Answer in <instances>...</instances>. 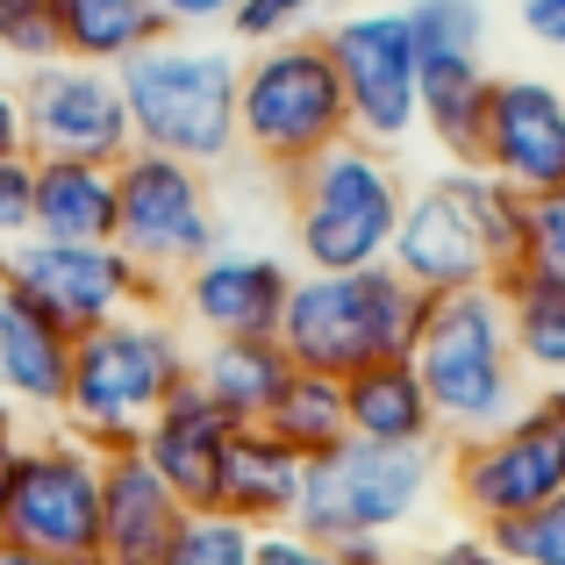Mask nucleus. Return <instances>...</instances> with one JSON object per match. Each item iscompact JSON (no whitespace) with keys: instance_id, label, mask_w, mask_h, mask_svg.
Here are the masks:
<instances>
[{"instance_id":"obj_1","label":"nucleus","mask_w":565,"mask_h":565,"mask_svg":"<svg viewBox=\"0 0 565 565\" xmlns=\"http://www.w3.org/2000/svg\"><path fill=\"white\" fill-rule=\"evenodd\" d=\"M193 380V351L180 344V322L166 308H129L100 330L72 337V386H65V429L86 451L115 458L137 451L143 423L166 408L172 386Z\"/></svg>"},{"instance_id":"obj_2","label":"nucleus","mask_w":565,"mask_h":565,"mask_svg":"<svg viewBox=\"0 0 565 565\" xmlns=\"http://www.w3.org/2000/svg\"><path fill=\"white\" fill-rule=\"evenodd\" d=\"M236 72H244V57L215 36H193V29H172L129 65H115L137 151L186 158L201 172L230 166L244 151L236 143Z\"/></svg>"},{"instance_id":"obj_3","label":"nucleus","mask_w":565,"mask_h":565,"mask_svg":"<svg viewBox=\"0 0 565 565\" xmlns=\"http://www.w3.org/2000/svg\"><path fill=\"white\" fill-rule=\"evenodd\" d=\"M408 359L423 373L429 408H437V437H451V444L501 429L530 401V380L509 344V308H501L494 287L429 294Z\"/></svg>"},{"instance_id":"obj_4","label":"nucleus","mask_w":565,"mask_h":565,"mask_svg":"<svg viewBox=\"0 0 565 565\" xmlns=\"http://www.w3.org/2000/svg\"><path fill=\"white\" fill-rule=\"evenodd\" d=\"M287 186V222H294V258L301 273H365L386 265L408 207V180L401 166L365 137L330 143L322 158H308L301 172H279Z\"/></svg>"},{"instance_id":"obj_5","label":"nucleus","mask_w":565,"mask_h":565,"mask_svg":"<svg viewBox=\"0 0 565 565\" xmlns=\"http://www.w3.org/2000/svg\"><path fill=\"white\" fill-rule=\"evenodd\" d=\"M429 294L408 287L394 265H365V273H294L287 316H279V344L301 373L351 380L373 359H408L415 330H423Z\"/></svg>"},{"instance_id":"obj_6","label":"nucleus","mask_w":565,"mask_h":565,"mask_svg":"<svg viewBox=\"0 0 565 565\" xmlns=\"http://www.w3.org/2000/svg\"><path fill=\"white\" fill-rule=\"evenodd\" d=\"M444 487V458L437 444H365L344 437L337 451L308 458L301 472V501H294V530L322 544H351V537H386L423 523V509Z\"/></svg>"},{"instance_id":"obj_7","label":"nucleus","mask_w":565,"mask_h":565,"mask_svg":"<svg viewBox=\"0 0 565 565\" xmlns=\"http://www.w3.org/2000/svg\"><path fill=\"white\" fill-rule=\"evenodd\" d=\"M351 137L344 79L330 65L322 36L258 43L236 72V143L273 172H301L330 143Z\"/></svg>"},{"instance_id":"obj_8","label":"nucleus","mask_w":565,"mask_h":565,"mask_svg":"<svg viewBox=\"0 0 565 565\" xmlns=\"http://www.w3.org/2000/svg\"><path fill=\"white\" fill-rule=\"evenodd\" d=\"M444 487L472 530H494L565 494V386H530V401L501 429L451 444Z\"/></svg>"},{"instance_id":"obj_9","label":"nucleus","mask_w":565,"mask_h":565,"mask_svg":"<svg viewBox=\"0 0 565 565\" xmlns=\"http://www.w3.org/2000/svg\"><path fill=\"white\" fill-rule=\"evenodd\" d=\"M0 523L8 544L51 558H100V451H86L72 429L22 437L0 466Z\"/></svg>"},{"instance_id":"obj_10","label":"nucleus","mask_w":565,"mask_h":565,"mask_svg":"<svg viewBox=\"0 0 565 565\" xmlns=\"http://www.w3.org/2000/svg\"><path fill=\"white\" fill-rule=\"evenodd\" d=\"M0 287H14L57 330L86 337L129 308H166V279H151L122 244H65V236H14L0 244Z\"/></svg>"},{"instance_id":"obj_11","label":"nucleus","mask_w":565,"mask_h":565,"mask_svg":"<svg viewBox=\"0 0 565 565\" xmlns=\"http://www.w3.org/2000/svg\"><path fill=\"white\" fill-rule=\"evenodd\" d=\"M115 244L151 279H180L222 244L207 172L166 151H122L115 158Z\"/></svg>"},{"instance_id":"obj_12","label":"nucleus","mask_w":565,"mask_h":565,"mask_svg":"<svg viewBox=\"0 0 565 565\" xmlns=\"http://www.w3.org/2000/svg\"><path fill=\"white\" fill-rule=\"evenodd\" d=\"M330 65L344 79V108H351V137L380 143H408L423 129V51L401 8H351L322 22Z\"/></svg>"},{"instance_id":"obj_13","label":"nucleus","mask_w":565,"mask_h":565,"mask_svg":"<svg viewBox=\"0 0 565 565\" xmlns=\"http://www.w3.org/2000/svg\"><path fill=\"white\" fill-rule=\"evenodd\" d=\"M14 94H22L29 158H94V166H115L122 151H137L122 79L108 65L43 57V65H29V79Z\"/></svg>"},{"instance_id":"obj_14","label":"nucleus","mask_w":565,"mask_h":565,"mask_svg":"<svg viewBox=\"0 0 565 565\" xmlns=\"http://www.w3.org/2000/svg\"><path fill=\"white\" fill-rule=\"evenodd\" d=\"M408 287L423 294H466V287H494V250L480 236V215H472V186H466V166L437 172L408 193L401 207V230H394V250H386Z\"/></svg>"},{"instance_id":"obj_15","label":"nucleus","mask_w":565,"mask_h":565,"mask_svg":"<svg viewBox=\"0 0 565 565\" xmlns=\"http://www.w3.org/2000/svg\"><path fill=\"white\" fill-rule=\"evenodd\" d=\"M480 172H494L501 186L552 193L565 186V94L552 79H530V72H509L487 94V122H480Z\"/></svg>"},{"instance_id":"obj_16","label":"nucleus","mask_w":565,"mask_h":565,"mask_svg":"<svg viewBox=\"0 0 565 565\" xmlns=\"http://www.w3.org/2000/svg\"><path fill=\"white\" fill-rule=\"evenodd\" d=\"M294 294V265L250 244H215L180 273V316L201 337H279Z\"/></svg>"},{"instance_id":"obj_17","label":"nucleus","mask_w":565,"mask_h":565,"mask_svg":"<svg viewBox=\"0 0 565 565\" xmlns=\"http://www.w3.org/2000/svg\"><path fill=\"white\" fill-rule=\"evenodd\" d=\"M236 423L201 394V386H172L166 408L143 423L137 451L151 458V472L186 501V509H215V472H222V451H230Z\"/></svg>"},{"instance_id":"obj_18","label":"nucleus","mask_w":565,"mask_h":565,"mask_svg":"<svg viewBox=\"0 0 565 565\" xmlns=\"http://www.w3.org/2000/svg\"><path fill=\"white\" fill-rule=\"evenodd\" d=\"M186 501L151 472L143 451L100 458V558L94 565H158Z\"/></svg>"},{"instance_id":"obj_19","label":"nucleus","mask_w":565,"mask_h":565,"mask_svg":"<svg viewBox=\"0 0 565 565\" xmlns=\"http://www.w3.org/2000/svg\"><path fill=\"white\" fill-rule=\"evenodd\" d=\"M65 386H72V330H57L43 308L0 287V401L65 415Z\"/></svg>"},{"instance_id":"obj_20","label":"nucleus","mask_w":565,"mask_h":565,"mask_svg":"<svg viewBox=\"0 0 565 565\" xmlns=\"http://www.w3.org/2000/svg\"><path fill=\"white\" fill-rule=\"evenodd\" d=\"M301 472H308V458L287 451L265 423H236L230 451H222V472H215V509H230L250 530H279V523H294Z\"/></svg>"},{"instance_id":"obj_21","label":"nucleus","mask_w":565,"mask_h":565,"mask_svg":"<svg viewBox=\"0 0 565 565\" xmlns=\"http://www.w3.org/2000/svg\"><path fill=\"white\" fill-rule=\"evenodd\" d=\"M29 236L115 244V166H94V158H36Z\"/></svg>"},{"instance_id":"obj_22","label":"nucleus","mask_w":565,"mask_h":565,"mask_svg":"<svg viewBox=\"0 0 565 565\" xmlns=\"http://www.w3.org/2000/svg\"><path fill=\"white\" fill-rule=\"evenodd\" d=\"M294 380V359L279 337H207L193 359V386L215 401L230 423H265L279 386Z\"/></svg>"},{"instance_id":"obj_23","label":"nucleus","mask_w":565,"mask_h":565,"mask_svg":"<svg viewBox=\"0 0 565 565\" xmlns=\"http://www.w3.org/2000/svg\"><path fill=\"white\" fill-rule=\"evenodd\" d=\"M344 423L365 444H437V408L415 359H373L344 380Z\"/></svg>"},{"instance_id":"obj_24","label":"nucleus","mask_w":565,"mask_h":565,"mask_svg":"<svg viewBox=\"0 0 565 565\" xmlns=\"http://www.w3.org/2000/svg\"><path fill=\"white\" fill-rule=\"evenodd\" d=\"M57 29V57H79V65H129L137 51H151L158 36H172L166 14L151 0H43Z\"/></svg>"},{"instance_id":"obj_25","label":"nucleus","mask_w":565,"mask_h":565,"mask_svg":"<svg viewBox=\"0 0 565 565\" xmlns=\"http://www.w3.org/2000/svg\"><path fill=\"white\" fill-rule=\"evenodd\" d=\"M501 308H509V344L530 386H565V287L530 265L494 279Z\"/></svg>"},{"instance_id":"obj_26","label":"nucleus","mask_w":565,"mask_h":565,"mask_svg":"<svg viewBox=\"0 0 565 565\" xmlns=\"http://www.w3.org/2000/svg\"><path fill=\"white\" fill-rule=\"evenodd\" d=\"M487 94H494L487 57H423V129L437 137V151H451V166L480 158Z\"/></svg>"},{"instance_id":"obj_27","label":"nucleus","mask_w":565,"mask_h":565,"mask_svg":"<svg viewBox=\"0 0 565 565\" xmlns=\"http://www.w3.org/2000/svg\"><path fill=\"white\" fill-rule=\"evenodd\" d=\"M265 429H273L287 451H301V458L337 451V444L351 437V423H344V380L301 373V365H294V380L279 386V401L265 408Z\"/></svg>"},{"instance_id":"obj_28","label":"nucleus","mask_w":565,"mask_h":565,"mask_svg":"<svg viewBox=\"0 0 565 565\" xmlns=\"http://www.w3.org/2000/svg\"><path fill=\"white\" fill-rule=\"evenodd\" d=\"M158 565H258V530L230 509H186Z\"/></svg>"},{"instance_id":"obj_29","label":"nucleus","mask_w":565,"mask_h":565,"mask_svg":"<svg viewBox=\"0 0 565 565\" xmlns=\"http://www.w3.org/2000/svg\"><path fill=\"white\" fill-rule=\"evenodd\" d=\"M401 14L423 57H487V0H408Z\"/></svg>"},{"instance_id":"obj_30","label":"nucleus","mask_w":565,"mask_h":565,"mask_svg":"<svg viewBox=\"0 0 565 565\" xmlns=\"http://www.w3.org/2000/svg\"><path fill=\"white\" fill-rule=\"evenodd\" d=\"M337 0H236L230 14V36L244 43V51H258V43H287V36H316V22H330Z\"/></svg>"},{"instance_id":"obj_31","label":"nucleus","mask_w":565,"mask_h":565,"mask_svg":"<svg viewBox=\"0 0 565 565\" xmlns=\"http://www.w3.org/2000/svg\"><path fill=\"white\" fill-rule=\"evenodd\" d=\"M487 537H494L515 565H565V494H552L544 509H530V515L494 523Z\"/></svg>"},{"instance_id":"obj_32","label":"nucleus","mask_w":565,"mask_h":565,"mask_svg":"<svg viewBox=\"0 0 565 565\" xmlns=\"http://www.w3.org/2000/svg\"><path fill=\"white\" fill-rule=\"evenodd\" d=\"M523 265L565 287V186L530 193V230H523Z\"/></svg>"},{"instance_id":"obj_33","label":"nucleus","mask_w":565,"mask_h":565,"mask_svg":"<svg viewBox=\"0 0 565 565\" xmlns=\"http://www.w3.org/2000/svg\"><path fill=\"white\" fill-rule=\"evenodd\" d=\"M29 193H36V158L29 151L0 158V244L29 236Z\"/></svg>"},{"instance_id":"obj_34","label":"nucleus","mask_w":565,"mask_h":565,"mask_svg":"<svg viewBox=\"0 0 565 565\" xmlns=\"http://www.w3.org/2000/svg\"><path fill=\"white\" fill-rule=\"evenodd\" d=\"M258 565H344V558H337V544L279 523V530H258Z\"/></svg>"},{"instance_id":"obj_35","label":"nucleus","mask_w":565,"mask_h":565,"mask_svg":"<svg viewBox=\"0 0 565 565\" xmlns=\"http://www.w3.org/2000/svg\"><path fill=\"white\" fill-rule=\"evenodd\" d=\"M408 565H515L509 552H501L487 530H451V537H437V544H423Z\"/></svg>"},{"instance_id":"obj_36","label":"nucleus","mask_w":565,"mask_h":565,"mask_svg":"<svg viewBox=\"0 0 565 565\" xmlns=\"http://www.w3.org/2000/svg\"><path fill=\"white\" fill-rule=\"evenodd\" d=\"M158 14H166V29H193V36H207V29H230L236 0H151Z\"/></svg>"},{"instance_id":"obj_37","label":"nucleus","mask_w":565,"mask_h":565,"mask_svg":"<svg viewBox=\"0 0 565 565\" xmlns=\"http://www.w3.org/2000/svg\"><path fill=\"white\" fill-rule=\"evenodd\" d=\"M515 22H523L530 43H544V51H565V0H515Z\"/></svg>"},{"instance_id":"obj_38","label":"nucleus","mask_w":565,"mask_h":565,"mask_svg":"<svg viewBox=\"0 0 565 565\" xmlns=\"http://www.w3.org/2000/svg\"><path fill=\"white\" fill-rule=\"evenodd\" d=\"M29 151V129H22V94L14 86H0V158Z\"/></svg>"},{"instance_id":"obj_39","label":"nucleus","mask_w":565,"mask_h":565,"mask_svg":"<svg viewBox=\"0 0 565 565\" xmlns=\"http://www.w3.org/2000/svg\"><path fill=\"white\" fill-rule=\"evenodd\" d=\"M337 558H344V565H401L386 537H351V544H337Z\"/></svg>"},{"instance_id":"obj_40","label":"nucleus","mask_w":565,"mask_h":565,"mask_svg":"<svg viewBox=\"0 0 565 565\" xmlns=\"http://www.w3.org/2000/svg\"><path fill=\"white\" fill-rule=\"evenodd\" d=\"M0 565H79V558H51V552H29V544L0 537Z\"/></svg>"},{"instance_id":"obj_41","label":"nucleus","mask_w":565,"mask_h":565,"mask_svg":"<svg viewBox=\"0 0 565 565\" xmlns=\"http://www.w3.org/2000/svg\"><path fill=\"white\" fill-rule=\"evenodd\" d=\"M14 415H22V408H8V401H0V466H8V451L22 444V423H14Z\"/></svg>"},{"instance_id":"obj_42","label":"nucleus","mask_w":565,"mask_h":565,"mask_svg":"<svg viewBox=\"0 0 565 565\" xmlns=\"http://www.w3.org/2000/svg\"><path fill=\"white\" fill-rule=\"evenodd\" d=\"M29 0H0V51H8V29H14V14H22Z\"/></svg>"},{"instance_id":"obj_43","label":"nucleus","mask_w":565,"mask_h":565,"mask_svg":"<svg viewBox=\"0 0 565 565\" xmlns=\"http://www.w3.org/2000/svg\"><path fill=\"white\" fill-rule=\"evenodd\" d=\"M0 537H8V523H0Z\"/></svg>"}]
</instances>
